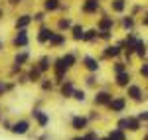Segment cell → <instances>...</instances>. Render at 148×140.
Instances as JSON below:
<instances>
[{
  "label": "cell",
  "mask_w": 148,
  "mask_h": 140,
  "mask_svg": "<svg viewBox=\"0 0 148 140\" xmlns=\"http://www.w3.org/2000/svg\"><path fill=\"white\" fill-rule=\"evenodd\" d=\"M114 126L126 130V132H130V134H138V132H142V128H144V124L140 122V118H138L136 115H128V113L116 117Z\"/></svg>",
  "instance_id": "obj_1"
},
{
  "label": "cell",
  "mask_w": 148,
  "mask_h": 140,
  "mask_svg": "<svg viewBox=\"0 0 148 140\" xmlns=\"http://www.w3.org/2000/svg\"><path fill=\"white\" fill-rule=\"evenodd\" d=\"M128 97L126 95H114L113 101L107 105V111H109V115H113L114 118L121 117V115H126V111H128Z\"/></svg>",
  "instance_id": "obj_2"
},
{
  "label": "cell",
  "mask_w": 148,
  "mask_h": 140,
  "mask_svg": "<svg viewBox=\"0 0 148 140\" xmlns=\"http://www.w3.org/2000/svg\"><path fill=\"white\" fill-rule=\"evenodd\" d=\"M30 118L34 120V124L38 126L40 130H47L49 126V122H51V117H49V113H47L46 109H42L40 105H36L32 111H30Z\"/></svg>",
  "instance_id": "obj_3"
},
{
  "label": "cell",
  "mask_w": 148,
  "mask_h": 140,
  "mask_svg": "<svg viewBox=\"0 0 148 140\" xmlns=\"http://www.w3.org/2000/svg\"><path fill=\"white\" fill-rule=\"evenodd\" d=\"M91 120L87 117V113H73L69 117V128L73 132H85L87 128H91Z\"/></svg>",
  "instance_id": "obj_4"
},
{
  "label": "cell",
  "mask_w": 148,
  "mask_h": 140,
  "mask_svg": "<svg viewBox=\"0 0 148 140\" xmlns=\"http://www.w3.org/2000/svg\"><path fill=\"white\" fill-rule=\"evenodd\" d=\"M125 95L128 97V101H130V103H134V105H140V103H144V101L148 99L144 87H142V85H138V83H130V85L125 89Z\"/></svg>",
  "instance_id": "obj_5"
},
{
  "label": "cell",
  "mask_w": 148,
  "mask_h": 140,
  "mask_svg": "<svg viewBox=\"0 0 148 140\" xmlns=\"http://www.w3.org/2000/svg\"><path fill=\"white\" fill-rule=\"evenodd\" d=\"M32 122H34V120L30 117H18L12 122L10 134H14V136H28L30 130H32Z\"/></svg>",
  "instance_id": "obj_6"
},
{
  "label": "cell",
  "mask_w": 148,
  "mask_h": 140,
  "mask_svg": "<svg viewBox=\"0 0 148 140\" xmlns=\"http://www.w3.org/2000/svg\"><path fill=\"white\" fill-rule=\"evenodd\" d=\"M113 97H114V93L109 91V89H97L95 95H93V105L97 109H107V105L113 101Z\"/></svg>",
  "instance_id": "obj_7"
},
{
  "label": "cell",
  "mask_w": 148,
  "mask_h": 140,
  "mask_svg": "<svg viewBox=\"0 0 148 140\" xmlns=\"http://www.w3.org/2000/svg\"><path fill=\"white\" fill-rule=\"evenodd\" d=\"M51 71H53V79H56V83H63L65 79H67L69 67L63 63L61 57H57V59H53V67H51Z\"/></svg>",
  "instance_id": "obj_8"
},
{
  "label": "cell",
  "mask_w": 148,
  "mask_h": 140,
  "mask_svg": "<svg viewBox=\"0 0 148 140\" xmlns=\"http://www.w3.org/2000/svg\"><path fill=\"white\" fill-rule=\"evenodd\" d=\"M121 53H125L123 46H119V44H109V46L103 47L101 57L103 59H119V57H121Z\"/></svg>",
  "instance_id": "obj_9"
},
{
  "label": "cell",
  "mask_w": 148,
  "mask_h": 140,
  "mask_svg": "<svg viewBox=\"0 0 148 140\" xmlns=\"http://www.w3.org/2000/svg\"><path fill=\"white\" fill-rule=\"evenodd\" d=\"M75 83H73V79H65L63 83H59V97L61 99H71L73 97V93H75Z\"/></svg>",
  "instance_id": "obj_10"
},
{
  "label": "cell",
  "mask_w": 148,
  "mask_h": 140,
  "mask_svg": "<svg viewBox=\"0 0 148 140\" xmlns=\"http://www.w3.org/2000/svg\"><path fill=\"white\" fill-rule=\"evenodd\" d=\"M130 83H132V75H130L128 69L123 71V73H114V85H116L119 89H126Z\"/></svg>",
  "instance_id": "obj_11"
},
{
  "label": "cell",
  "mask_w": 148,
  "mask_h": 140,
  "mask_svg": "<svg viewBox=\"0 0 148 140\" xmlns=\"http://www.w3.org/2000/svg\"><path fill=\"white\" fill-rule=\"evenodd\" d=\"M81 63H83V67H85V71H87V73H97V71L101 69V63H99V59L93 57V55H85Z\"/></svg>",
  "instance_id": "obj_12"
},
{
  "label": "cell",
  "mask_w": 148,
  "mask_h": 140,
  "mask_svg": "<svg viewBox=\"0 0 148 140\" xmlns=\"http://www.w3.org/2000/svg\"><path fill=\"white\" fill-rule=\"evenodd\" d=\"M28 44H30L28 32L26 30H18L16 36H14V40H12V46L14 47H28Z\"/></svg>",
  "instance_id": "obj_13"
},
{
  "label": "cell",
  "mask_w": 148,
  "mask_h": 140,
  "mask_svg": "<svg viewBox=\"0 0 148 140\" xmlns=\"http://www.w3.org/2000/svg\"><path fill=\"white\" fill-rule=\"evenodd\" d=\"M107 134H109L113 140H130V132L119 128V126H111V128L107 130Z\"/></svg>",
  "instance_id": "obj_14"
},
{
  "label": "cell",
  "mask_w": 148,
  "mask_h": 140,
  "mask_svg": "<svg viewBox=\"0 0 148 140\" xmlns=\"http://www.w3.org/2000/svg\"><path fill=\"white\" fill-rule=\"evenodd\" d=\"M99 8H101V2H99V0H85V2L81 4L83 14H97Z\"/></svg>",
  "instance_id": "obj_15"
},
{
  "label": "cell",
  "mask_w": 148,
  "mask_h": 140,
  "mask_svg": "<svg viewBox=\"0 0 148 140\" xmlns=\"http://www.w3.org/2000/svg\"><path fill=\"white\" fill-rule=\"evenodd\" d=\"M53 36V30L51 28H47V26H42L40 30H38V36H36V40L40 42V44H49V38Z\"/></svg>",
  "instance_id": "obj_16"
},
{
  "label": "cell",
  "mask_w": 148,
  "mask_h": 140,
  "mask_svg": "<svg viewBox=\"0 0 148 140\" xmlns=\"http://www.w3.org/2000/svg\"><path fill=\"white\" fill-rule=\"evenodd\" d=\"M146 53H148V46H146V42L142 40V38H138V42H136V47H134V55H136L138 59H146Z\"/></svg>",
  "instance_id": "obj_17"
},
{
  "label": "cell",
  "mask_w": 148,
  "mask_h": 140,
  "mask_svg": "<svg viewBox=\"0 0 148 140\" xmlns=\"http://www.w3.org/2000/svg\"><path fill=\"white\" fill-rule=\"evenodd\" d=\"M32 22H34V16H30V14H22V16L16 18V30H26Z\"/></svg>",
  "instance_id": "obj_18"
},
{
  "label": "cell",
  "mask_w": 148,
  "mask_h": 140,
  "mask_svg": "<svg viewBox=\"0 0 148 140\" xmlns=\"http://www.w3.org/2000/svg\"><path fill=\"white\" fill-rule=\"evenodd\" d=\"M40 85V91L42 93H51L56 89V79H49V77H42V81L38 83Z\"/></svg>",
  "instance_id": "obj_19"
},
{
  "label": "cell",
  "mask_w": 148,
  "mask_h": 140,
  "mask_svg": "<svg viewBox=\"0 0 148 140\" xmlns=\"http://www.w3.org/2000/svg\"><path fill=\"white\" fill-rule=\"evenodd\" d=\"M44 75H46V73H44V71L40 69L38 65H32V67H30V71H28V77H30V83H40Z\"/></svg>",
  "instance_id": "obj_20"
},
{
  "label": "cell",
  "mask_w": 148,
  "mask_h": 140,
  "mask_svg": "<svg viewBox=\"0 0 148 140\" xmlns=\"http://www.w3.org/2000/svg\"><path fill=\"white\" fill-rule=\"evenodd\" d=\"M114 28V18H111V16H103L101 20H99V24H97V30L101 32V30H113Z\"/></svg>",
  "instance_id": "obj_21"
},
{
  "label": "cell",
  "mask_w": 148,
  "mask_h": 140,
  "mask_svg": "<svg viewBox=\"0 0 148 140\" xmlns=\"http://www.w3.org/2000/svg\"><path fill=\"white\" fill-rule=\"evenodd\" d=\"M36 65H38L40 69L44 71V73H47V71H49L51 67H53V61L49 59V55H42V57L38 59V63H36Z\"/></svg>",
  "instance_id": "obj_22"
},
{
  "label": "cell",
  "mask_w": 148,
  "mask_h": 140,
  "mask_svg": "<svg viewBox=\"0 0 148 140\" xmlns=\"http://www.w3.org/2000/svg\"><path fill=\"white\" fill-rule=\"evenodd\" d=\"M83 36H85V28H83L81 24H73V28H71V38H73L75 42H83Z\"/></svg>",
  "instance_id": "obj_23"
},
{
  "label": "cell",
  "mask_w": 148,
  "mask_h": 140,
  "mask_svg": "<svg viewBox=\"0 0 148 140\" xmlns=\"http://www.w3.org/2000/svg\"><path fill=\"white\" fill-rule=\"evenodd\" d=\"M49 46H51V47L65 46V34H59V32H53V36L49 38Z\"/></svg>",
  "instance_id": "obj_24"
},
{
  "label": "cell",
  "mask_w": 148,
  "mask_h": 140,
  "mask_svg": "<svg viewBox=\"0 0 148 140\" xmlns=\"http://www.w3.org/2000/svg\"><path fill=\"white\" fill-rule=\"evenodd\" d=\"M61 59H63V63L71 69V67H75V63H77V53H75V51H67V53L61 55Z\"/></svg>",
  "instance_id": "obj_25"
},
{
  "label": "cell",
  "mask_w": 148,
  "mask_h": 140,
  "mask_svg": "<svg viewBox=\"0 0 148 140\" xmlns=\"http://www.w3.org/2000/svg\"><path fill=\"white\" fill-rule=\"evenodd\" d=\"M28 59H30V51H26V49H22V51H18L16 55H14V63L16 65H26L28 63Z\"/></svg>",
  "instance_id": "obj_26"
},
{
  "label": "cell",
  "mask_w": 148,
  "mask_h": 140,
  "mask_svg": "<svg viewBox=\"0 0 148 140\" xmlns=\"http://www.w3.org/2000/svg\"><path fill=\"white\" fill-rule=\"evenodd\" d=\"M61 8V0H44V10L46 12H56Z\"/></svg>",
  "instance_id": "obj_27"
},
{
  "label": "cell",
  "mask_w": 148,
  "mask_h": 140,
  "mask_svg": "<svg viewBox=\"0 0 148 140\" xmlns=\"http://www.w3.org/2000/svg\"><path fill=\"white\" fill-rule=\"evenodd\" d=\"M95 40H99V30L97 28H93V30H85V36H83V42H87V44H91Z\"/></svg>",
  "instance_id": "obj_28"
},
{
  "label": "cell",
  "mask_w": 148,
  "mask_h": 140,
  "mask_svg": "<svg viewBox=\"0 0 148 140\" xmlns=\"http://www.w3.org/2000/svg\"><path fill=\"white\" fill-rule=\"evenodd\" d=\"M75 103H87V91L85 89H75V93H73V97H71Z\"/></svg>",
  "instance_id": "obj_29"
},
{
  "label": "cell",
  "mask_w": 148,
  "mask_h": 140,
  "mask_svg": "<svg viewBox=\"0 0 148 140\" xmlns=\"http://www.w3.org/2000/svg\"><path fill=\"white\" fill-rule=\"evenodd\" d=\"M125 8H126V0H113L111 2V10L116 12V14L125 12Z\"/></svg>",
  "instance_id": "obj_30"
},
{
  "label": "cell",
  "mask_w": 148,
  "mask_h": 140,
  "mask_svg": "<svg viewBox=\"0 0 148 140\" xmlns=\"http://www.w3.org/2000/svg\"><path fill=\"white\" fill-rule=\"evenodd\" d=\"M81 134H83V140H99V136H101L97 128H87L85 132H81Z\"/></svg>",
  "instance_id": "obj_31"
},
{
  "label": "cell",
  "mask_w": 148,
  "mask_h": 140,
  "mask_svg": "<svg viewBox=\"0 0 148 140\" xmlns=\"http://www.w3.org/2000/svg\"><path fill=\"white\" fill-rule=\"evenodd\" d=\"M16 87V83H10V81H2L0 79V97H4L6 93H10L12 89Z\"/></svg>",
  "instance_id": "obj_32"
},
{
  "label": "cell",
  "mask_w": 148,
  "mask_h": 140,
  "mask_svg": "<svg viewBox=\"0 0 148 140\" xmlns=\"http://www.w3.org/2000/svg\"><path fill=\"white\" fill-rule=\"evenodd\" d=\"M73 28V22L69 20V18H61L59 22H57V30L59 32H63V30H71Z\"/></svg>",
  "instance_id": "obj_33"
},
{
  "label": "cell",
  "mask_w": 148,
  "mask_h": 140,
  "mask_svg": "<svg viewBox=\"0 0 148 140\" xmlns=\"http://www.w3.org/2000/svg\"><path fill=\"white\" fill-rule=\"evenodd\" d=\"M126 69H128V63H126V61H119V59H116L113 63V73H123V71H126Z\"/></svg>",
  "instance_id": "obj_34"
},
{
  "label": "cell",
  "mask_w": 148,
  "mask_h": 140,
  "mask_svg": "<svg viewBox=\"0 0 148 140\" xmlns=\"http://www.w3.org/2000/svg\"><path fill=\"white\" fill-rule=\"evenodd\" d=\"M87 117H89V120H91V122H99V120L103 118V115L99 113V109L95 107V109H91V111L87 113Z\"/></svg>",
  "instance_id": "obj_35"
},
{
  "label": "cell",
  "mask_w": 148,
  "mask_h": 140,
  "mask_svg": "<svg viewBox=\"0 0 148 140\" xmlns=\"http://www.w3.org/2000/svg\"><path fill=\"white\" fill-rule=\"evenodd\" d=\"M121 24H123L125 30H132V28H134V18H132V16H125Z\"/></svg>",
  "instance_id": "obj_36"
},
{
  "label": "cell",
  "mask_w": 148,
  "mask_h": 140,
  "mask_svg": "<svg viewBox=\"0 0 148 140\" xmlns=\"http://www.w3.org/2000/svg\"><path fill=\"white\" fill-rule=\"evenodd\" d=\"M97 73H89V75H87V77H85V85H87V87H97Z\"/></svg>",
  "instance_id": "obj_37"
},
{
  "label": "cell",
  "mask_w": 148,
  "mask_h": 140,
  "mask_svg": "<svg viewBox=\"0 0 148 140\" xmlns=\"http://www.w3.org/2000/svg\"><path fill=\"white\" fill-rule=\"evenodd\" d=\"M134 115L140 118V122H142L144 126L148 124V109H144V111H138V113H134Z\"/></svg>",
  "instance_id": "obj_38"
},
{
  "label": "cell",
  "mask_w": 148,
  "mask_h": 140,
  "mask_svg": "<svg viewBox=\"0 0 148 140\" xmlns=\"http://www.w3.org/2000/svg\"><path fill=\"white\" fill-rule=\"evenodd\" d=\"M113 38V30H101L99 32V40H103V42H109Z\"/></svg>",
  "instance_id": "obj_39"
},
{
  "label": "cell",
  "mask_w": 148,
  "mask_h": 140,
  "mask_svg": "<svg viewBox=\"0 0 148 140\" xmlns=\"http://www.w3.org/2000/svg\"><path fill=\"white\" fill-rule=\"evenodd\" d=\"M12 122H14V120H8V118L2 117V120H0V126H2V130L10 132V130H12Z\"/></svg>",
  "instance_id": "obj_40"
},
{
  "label": "cell",
  "mask_w": 148,
  "mask_h": 140,
  "mask_svg": "<svg viewBox=\"0 0 148 140\" xmlns=\"http://www.w3.org/2000/svg\"><path fill=\"white\" fill-rule=\"evenodd\" d=\"M138 73H140V77H144V79H148V61H142V65H140V69H138Z\"/></svg>",
  "instance_id": "obj_41"
},
{
  "label": "cell",
  "mask_w": 148,
  "mask_h": 140,
  "mask_svg": "<svg viewBox=\"0 0 148 140\" xmlns=\"http://www.w3.org/2000/svg\"><path fill=\"white\" fill-rule=\"evenodd\" d=\"M44 20H46V10H44V12H36V14H34V22L42 24Z\"/></svg>",
  "instance_id": "obj_42"
},
{
  "label": "cell",
  "mask_w": 148,
  "mask_h": 140,
  "mask_svg": "<svg viewBox=\"0 0 148 140\" xmlns=\"http://www.w3.org/2000/svg\"><path fill=\"white\" fill-rule=\"evenodd\" d=\"M34 140H51V136L47 134L46 130H42V134H36V136H34Z\"/></svg>",
  "instance_id": "obj_43"
},
{
  "label": "cell",
  "mask_w": 148,
  "mask_h": 140,
  "mask_svg": "<svg viewBox=\"0 0 148 140\" xmlns=\"http://www.w3.org/2000/svg\"><path fill=\"white\" fill-rule=\"evenodd\" d=\"M69 140H83V134H81V132H75V134H73Z\"/></svg>",
  "instance_id": "obj_44"
},
{
  "label": "cell",
  "mask_w": 148,
  "mask_h": 140,
  "mask_svg": "<svg viewBox=\"0 0 148 140\" xmlns=\"http://www.w3.org/2000/svg\"><path fill=\"white\" fill-rule=\"evenodd\" d=\"M99 140H113V138H111L109 134H101V136H99Z\"/></svg>",
  "instance_id": "obj_45"
},
{
  "label": "cell",
  "mask_w": 148,
  "mask_h": 140,
  "mask_svg": "<svg viewBox=\"0 0 148 140\" xmlns=\"http://www.w3.org/2000/svg\"><path fill=\"white\" fill-rule=\"evenodd\" d=\"M140 140H148V130H146V128H144V134L140 136Z\"/></svg>",
  "instance_id": "obj_46"
},
{
  "label": "cell",
  "mask_w": 148,
  "mask_h": 140,
  "mask_svg": "<svg viewBox=\"0 0 148 140\" xmlns=\"http://www.w3.org/2000/svg\"><path fill=\"white\" fill-rule=\"evenodd\" d=\"M10 4H20V2H24V0H8Z\"/></svg>",
  "instance_id": "obj_47"
},
{
  "label": "cell",
  "mask_w": 148,
  "mask_h": 140,
  "mask_svg": "<svg viewBox=\"0 0 148 140\" xmlns=\"http://www.w3.org/2000/svg\"><path fill=\"white\" fill-rule=\"evenodd\" d=\"M142 22H144V26H146V28H148V14H146V16H144V20H142Z\"/></svg>",
  "instance_id": "obj_48"
},
{
  "label": "cell",
  "mask_w": 148,
  "mask_h": 140,
  "mask_svg": "<svg viewBox=\"0 0 148 140\" xmlns=\"http://www.w3.org/2000/svg\"><path fill=\"white\" fill-rule=\"evenodd\" d=\"M0 120H2V103H0Z\"/></svg>",
  "instance_id": "obj_49"
},
{
  "label": "cell",
  "mask_w": 148,
  "mask_h": 140,
  "mask_svg": "<svg viewBox=\"0 0 148 140\" xmlns=\"http://www.w3.org/2000/svg\"><path fill=\"white\" fill-rule=\"evenodd\" d=\"M2 47H4V44H2V40H0V51H2Z\"/></svg>",
  "instance_id": "obj_50"
},
{
  "label": "cell",
  "mask_w": 148,
  "mask_h": 140,
  "mask_svg": "<svg viewBox=\"0 0 148 140\" xmlns=\"http://www.w3.org/2000/svg\"><path fill=\"white\" fill-rule=\"evenodd\" d=\"M0 20H2V8H0Z\"/></svg>",
  "instance_id": "obj_51"
},
{
  "label": "cell",
  "mask_w": 148,
  "mask_h": 140,
  "mask_svg": "<svg viewBox=\"0 0 148 140\" xmlns=\"http://www.w3.org/2000/svg\"><path fill=\"white\" fill-rule=\"evenodd\" d=\"M144 128H146V130H148V124H146V126H144Z\"/></svg>",
  "instance_id": "obj_52"
}]
</instances>
